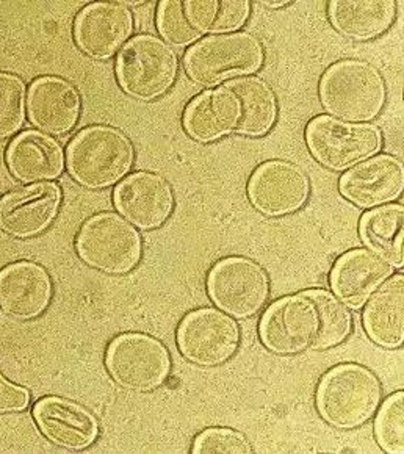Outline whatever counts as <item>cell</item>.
Returning a JSON list of instances; mask_svg holds the SVG:
<instances>
[{
    "label": "cell",
    "instance_id": "2",
    "mask_svg": "<svg viewBox=\"0 0 404 454\" xmlns=\"http://www.w3.org/2000/svg\"><path fill=\"white\" fill-rule=\"evenodd\" d=\"M326 112L346 122H365L385 108L387 90L377 67L361 60L337 61L320 82Z\"/></svg>",
    "mask_w": 404,
    "mask_h": 454
},
{
    "label": "cell",
    "instance_id": "10",
    "mask_svg": "<svg viewBox=\"0 0 404 454\" xmlns=\"http://www.w3.org/2000/svg\"><path fill=\"white\" fill-rule=\"evenodd\" d=\"M207 290L226 314L246 318L257 314L268 300V276L256 262L228 257L210 270Z\"/></svg>",
    "mask_w": 404,
    "mask_h": 454
},
{
    "label": "cell",
    "instance_id": "18",
    "mask_svg": "<svg viewBox=\"0 0 404 454\" xmlns=\"http://www.w3.org/2000/svg\"><path fill=\"white\" fill-rule=\"evenodd\" d=\"M35 420L49 441L66 450H83L97 439L95 417L73 401L48 396L36 403Z\"/></svg>",
    "mask_w": 404,
    "mask_h": 454
},
{
    "label": "cell",
    "instance_id": "29",
    "mask_svg": "<svg viewBox=\"0 0 404 454\" xmlns=\"http://www.w3.org/2000/svg\"><path fill=\"white\" fill-rule=\"evenodd\" d=\"M26 87L12 74L0 73V140L19 130L24 122Z\"/></svg>",
    "mask_w": 404,
    "mask_h": 454
},
{
    "label": "cell",
    "instance_id": "33",
    "mask_svg": "<svg viewBox=\"0 0 404 454\" xmlns=\"http://www.w3.org/2000/svg\"><path fill=\"white\" fill-rule=\"evenodd\" d=\"M265 5L273 8L284 7V5H287V2H265Z\"/></svg>",
    "mask_w": 404,
    "mask_h": 454
},
{
    "label": "cell",
    "instance_id": "23",
    "mask_svg": "<svg viewBox=\"0 0 404 454\" xmlns=\"http://www.w3.org/2000/svg\"><path fill=\"white\" fill-rule=\"evenodd\" d=\"M365 333L379 347L398 348L404 340V278L385 282L364 312Z\"/></svg>",
    "mask_w": 404,
    "mask_h": 454
},
{
    "label": "cell",
    "instance_id": "14",
    "mask_svg": "<svg viewBox=\"0 0 404 454\" xmlns=\"http://www.w3.org/2000/svg\"><path fill=\"white\" fill-rule=\"evenodd\" d=\"M132 28V13L124 4L97 2L77 16L75 43L93 59H108L126 43Z\"/></svg>",
    "mask_w": 404,
    "mask_h": 454
},
{
    "label": "cell",
    "instance_id": "35",
    "mask_svg": "<svg viewBox=\"0 0 404 454\" xmlns=\"http://www.w3.org/2000/svg\"><path fill=\"white\" fill-rule=\"evenodd\" d=\"M0 190H2V182H0Z\"/></svg>",
    "mask_w": 404,
    "mask_h": 454
},
{
    "label": "cell",
    "instance_id": "17",
    "mask_svg": "<svg viewBox=\"0 0 404 454\" xmlns=\"http://www.w3.org/2000/svg\"><path fill=\"white\" fill-rule=\"evenodd\" d=\"M52 300V282L44 268L18 262L0 273V308L5 314L30 320L43 314Z\"/></svg>",
    "mask_w": 404,
    "mask_h": 454
},
{
    "label": "cell",
    "instance_id": "8",
    "mask_svg": "<svg viewBox=\"0 0 404 454\" xmlns=\"http://www.w3.org/2000/svg\"><path fill=\"white\" fill-rule=\"evenodd\" d=\"M77 253L89 267L108 274H124L138 265L142 239L134 227L113 214L96 215L82 226Z\"/></svg>",
    "mask_w": 404,
    "mask_h": 454
},
{
    "label": "cell",
    "instance_id": "22",
    "mask_svg": "<svg viewBox=\"0 0 404 454\" xmlns=\"http://www.w3.org/2000/svg\"><path fill=\"white\" fill-rule=\"evenodd\" d=\"M10 171L24 182L55 179L63 171V149L57 141L40 132H24L8 147Z\"/></svg>",
    "mask_w": 404,
    "mask_h": 454
},
{
    "label": "cell",
    "instance_id": "25",
    "mask_svg": "<svg viewBox=\"0 0 404 454\" xmlns=\"http://www.w3.org/2000/svg\"><path fill=\"white\" fill-rule=\"evenodd\" d=\"M224 87L236 94L240 110L237 132L248 137H260L275 126L277 116L276 96L259 77H243Z\"/></svg>",
    "mask_w": 404,
    "mask_h": 454
},
{
    "label": "cell",
    "instance_id": "11",
    "mask_svg": "<svg viewBox=\"0 0 404 454\" xmlns=\"http://www.w3.org/2000/svg\"><path fill=\"white\" fill-rule=\"evenodd\" d=\"M177 345L190 362L215 367L229 361L240 345L236 321L215 309L190 312L177 329Z\"/></svg>",
    "mask_w": 404,
    "mask_h": 454
},
{
    "label": "cell",
    "instance_id": "13",
    "mask_svg": "<svg viewBox=\"0 0 404 454\" xmlns=\"http://www.w3.org/2000/svg\"><path fill=\"white\" fill-rule=\"evenodd\" d=\"M404 168L397 157L377 155L357 163L340 179L338 190L357 207H377L403 193Z\"/></svg>",
    "mask_w": 404,
    "mask_h": 454
},
{
    "label": "cell",
    "instance_id": "28",
    "mask_svg": "<svg viewBox=\"0 0 404 454\" xmlns=\"http://www.w3.org/2000/svg\"><path fill=\"white\" fill-rule=\"evenodd\" d=\"M404 394L397 392L385 401L377 419V441L385 453H404Z\"/></svg>",
    "mask_w": 404,
    "mask_h": 454
},
{
    "label": "cell",
    "instance_id": "1",
    "mask_svg": "<svg viewBox=\"0 0 404 454\" xmlns=\"http://www.w3.org/2000/svg\"><path fill=\"white\" fill-rule=\"evenodd\" d=\"M350 310L326 290H306L276 301L263 314L259 335L276 355H301L336 347L350 335Z\"/></svg>",
    "mask_w": 404,
    "mask_h": 454
},
{
    "label": "cell",
    "instance_id": "15",
    "mask_svg": "<svg viewBox=\"0 0 404 454\" xmlns=\"http://www.w3.org/2000/svg\"><path fill=\"white\" fill-rule=\"evenodd\" d=\"M55 184H36L7 194L0 202V227L13 237H34L48 229L60 207Z\"/></svg>",
    "mask_w": 404,
    "mask_h": 454
},
{
    "label": "cell",
    "instance_id": "4",
    "mask_svg": "<svg viewBox=\"0 0 404 454\" xmlns=\"http://www.w3.org/2000/svg\"><path fill=\"white\" fill-rule=\"evenodd\" d=\"M134 163L128 137L107 126L82 130L67 147V169L88 188H105L126 176Z\"/></svg>",
    "mask_w": 404,
    "mask_h": 454
},
{
    "label": "cell",
    "instance_id": "21",
    "mask_svg": "<svg viewBox=\"0 0 404 454\" xmlns=\"http://www.w3.org/2000/svg\"><path fill=\"white\" fill-rule=\"evenodd\" d=\"M238 120L240 110L236 94L221 87L207 90L191 100L183 114V126L193 140L209 143L237 132Z\"/></svg>",
    "mask_w": 404,
    "mask_h": 454
},
{
    "label": "cell",
    "instance_id": "9",
    "mask_svg": "<svg viewBox=\"0 0 404 454\" xmlns=\"http://www.w3.org/2000/svg\"><path fill=\"white\" fill-rule=\"evenodd\" d=\"M105 365L121 387L149 392L168 378L171 359L167 348L152 337L124 334L110 343Z\"/></svg>",
    "mask_w": 404,
    "mask_h": 454
},
{
    "label": "cell",
    "instance_id": "24",
    "mask_svg": "<svg viewBox=\"0 0 404 454\" xmlns=\"http://www.w3.org/2000/svg\"><path fill=\"white\" fill-rule=\"evenodd\" d=\"M330 20L340 34L353 40H370L385 34L395 20L397 5L392 0H338L330 2Z\"/></svg>",
    "mask_w": 404,
    "mask_h": 454
},
{
    "label": "cell",
    "instance_id": "3",
    "mask_svg": "<svg viewBox=\"0 0 404 454\" xmlns=\"http://www.w3.org/2000/svg\"><path fill=\"white\" fill-rule=\"evenodd\" d=\"M381 392V384L369 368L342 364L330 368L318 384V412L330 427H361L377 412Z\"/></svg>",
    "mask_w": 404,
    "mask_h": 454
},
{
    "label": "cell",
    "instance_id": "32",
    "mask_svg": "<svg viewBox=\"0 0 404 454\" xmlns=\"http://www.w3.org/2000/svg\"><path fill=\"white\" fill-rule=\"evenodd\" d=\"M28 400H30V396L26 388L13 386L5 380L0 384V412L22 411V409L27 408Z\"/></svg>",
    "mask_w": 404,
    "mask_h": 454
},
{
    "label": "cell",
    "instance_id": "12",
    "mask_svg": "<svg viewBox=\"0 0 404 454\" xmlns=\"http://www.w3.org/2000/svg\"><path fill=\"white\" fill-rule=\"evenodd\" d=\"M309 192V177L303 169L284 160L265 161L248 184L251 204L268 216L297 212L306 204Z\"/></svg>",
    "mask_w": 404,
    "mask_h": 454
},
{
    "label": "cell",
    "instance_id": "16",
    "mask_svg": "<svg viewBox=\"0 0 404 454\" xmlns=\"http://www.w3.org/2000/svg\"><path fill=\"white\" fill-rule=\"evenodd\" d=\"M115 206L135 226L155 229L168 220L175 208V194L162 176L136 173L116 188Z\"/></svg>",
    "mask_w": 404,
    "mask_h": 454
},
{
    "label": "cell",
    "instance_id": "31",
    "mask_svg": "<svg viewBox=\"0 0 404 454\" xmlns=\"http://www.w3.org/2000/svg\"><path fill=\"white\" fill-rule=\"evenodd\" d=\"M193 453H251V445L245 435L229 427H210L198 435Z\"/></svg>",
    "mask_w": 404,
    "mask_h": 454
},
{
    "label": "cell",
    "instance_id": "30",
    "mask_svg": "<svg viewBox=\"0 0 404 454\" xmlns=\"http://www.w3.org/2000/svg\"><path fill=\"white\" fill-rule=\"evenodd\" d=\"M157 26L163 38L175 46H187L202 35L190 24L181 0H167L159 5Z\"/></svg>",
    "mask_w": 404,
    "mask_h": 454
},
{
    "label": "cell",
    "instance_id": "20",
    "mask_svg": "<svg viewBox=\"0 0 404 454\" xmlns=\"http://www.w3.org/2000/svg\"><path fill=\"white\" fill-rule=\"evenodd\" d=\"M81 114V98L69 82L43 77L28 93V116L36 128L63 135L74 128Z\"/></svg>",
    "mask_w": 404,
    "mask_h": 454
},
{
    "label": "cell",
    "instance_id": "27",
    "mask_svg": "<svg viewBox=\"0 0 404 454\" xmlns=\"http://www.w3.org/2000/svg\"><path fill=\"white\" fill-rule=\"evenodd\" d=\"M190 24L201 34H228L245 26L251 5L246 0H191L183 2Z\"/></svg>",
    "mask_w": 404,
    "mask_h": 454
},
{
    "label": "cell",
    "instance_id": "34",
    "mask_svg": "<svg viewBox=\"0 0 404 454\" xmlns=\"http://www.w3.org/2000/svg\"><path fill=\"white\" fill-rule=\"evenodd\" d=\"M2 381H4V378H2V376H0V384H2Z\"/></svg>",
    "mask_w": 404,
    "mask_h": 454
},
{
    "label": "cell",
    "instance_id": "26",
    "mask_svg": "<svg viewBox=\"0 0 404 454\" xmlns=\"http://www.w3.org/2000/svg\"><path fill=\"white\" fill-rule=\"evenodd\" d=\"M403 206L387 204L365 214L359 224L365 245L392 267H403Z\"/></svg>",
    "mask_w": 404,
    "mask_h": 454
},
{
    "label": "cell",
    "instance_id": "6",
    "mask_svg": "<svg viewBox=\"0 0 404 454\" xmlns=\"http://www.w3.org/2000/svg\"><path fill=\"white\" fill-rule=\"evenodd\" d=\"M183 63L191 81L210 87L232 75L256 73L263 65V47L252 35H216L190 47Z\"/></svg>",
    "mask_w": 404,
    "mask_h": 454
},
{
    "label": "cell",
    "instance_id": "19",
    "mask_svg": "<svg viewBox=\"0 0 404 454\" xmlns=\"http://www.w3.org/2000/svg\"><path fill=\"white\" fill-rule=\"evenodd\" d=\"M391 274V265L381 257L367 249H353L334 263L330 271V288L346 306L359 309Z\"/></svg>",
    "mask_w": 404,
    "mask_h": 454
},
{
    "label": "cell",
    "instance_id": "7",
    "mask_svg": "<svg viewBox=\"0 0 404 454\" xmlns=\"http://www.w3.org/2000/svg\"><path fill=\"white\" fill-rule=\"evenodd\" d=\"M306 141L312 155L323 167L344 171L377 154L383 146V135L371 124L317 116L307 124Z\"/></svg>",
    "mask_w": 404,
    "mask_h": 454
},
{
    "label": "cell",
    "instance_id": "5",
    "mask_svg": "<svg viewBox=\"0 0 404 454\" xmlns=\"http://www.w3.org/2000/svg\"><path fill=\"white\" fill-rule=\"evenodd\" d=\"M116 75L128 96L152 100L173 87L177 75V55L165 41L142 35L128 41L118 55Z\"/></svg>",
    "mask_w": 404,
    "mask_h": 454
}]
</instances>
